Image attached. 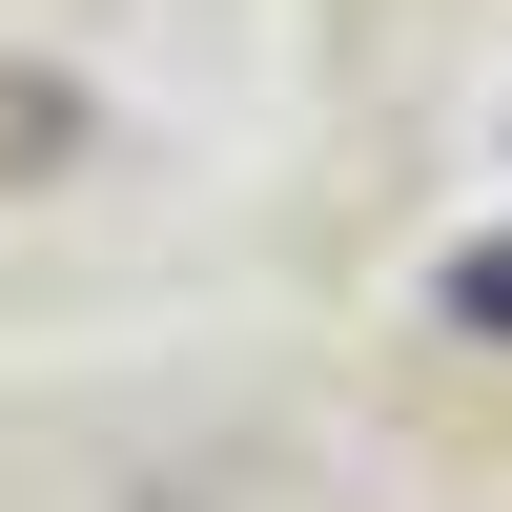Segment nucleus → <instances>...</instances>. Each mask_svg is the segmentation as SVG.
Returning <instances> with one entry per match:
<instances>
[]
</instances>
